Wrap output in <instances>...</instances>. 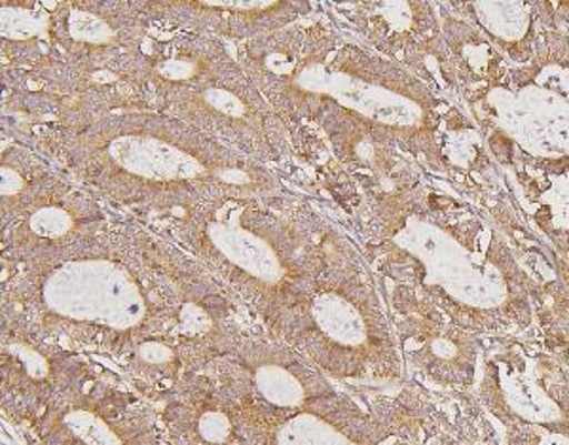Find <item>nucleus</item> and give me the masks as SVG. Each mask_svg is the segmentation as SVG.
I'll list each match as a JSON object with an SVG mask.
<instances>
[{"instance_id":"13","label":"nucleus","mask_w":569,"mask_h":445,"mask_svg":"<svg viewBox=\"0 0 569 445\" xmlns=\"http://www.w3.org/2000/svg\"><path fill=\"white\" fill-rule=\"evenodd\" d=\"M211 326H213V321H211L208 311L203 310L201 305L188 302V304L181 305V310L177 313V328H179L182 336H206V334H209Z\"/></svg>"},{"instance_id":"3","label":"nucleus","mask_w":569,"mask_h":445,"mask_svg":"<svg viewBox=\"0 0 569 445\" xmlns=\"http://www.w3.org/2000/svg\"><path fill=\"white\" fill-rule=\"evenodd\" d=\"M203 241L217 262L254 289L278 291L291 281V265L284 260L283 251L232 216L211 220Z\"/></svg>"},{"instance_id":"15","label":"nucleus","mask_w":569,"mask_h":445,"mask_svg":"<svg viewBox=\"0 0 569 445\" xmlns=\"http://www.w3.org/2000/svg\"><path fill=\"white\" fill-rule=\"evenodd\" d=\"M23 190V179L12 169H2V194L4 198H13Z\"/></svg>"},{"instance_id":"14","label":"nucleus","mask_w":569,"mask_h":445,"mask_svg":"<svg viewBox=\"0 0 569 445\" xmlns=\"http://www.w3.org/2000/svg\"><path fill=\"white\" fill-rule=\"evenodd\" d=\"M200 7L228 10V12L254 13L268 12V10L281 7V4L279 2H200Z\"/></svg>"},{"instance_id":"6","label":"nucleus","mask_w":569,"mask_h":445,"mask_svg":"<svg viewBox=\"0 0 569 445\" xmlns=\"http://www.w3.org/2000/svg\"><path fill=\"white\" fill-rule=\"evenodd\" d=\"M249 372L252 388L260 401L289 415L302 412L313 396L305 375L273 356L252 362Z\"/></svg>"},{"instance_id":"8","label":"nucleus","mask_w":569,"mask_h":445,"mask_svg":"<svg viewBox=\"0 0 569 445\" xmlns=\"http://www.w3.org/2000/svg\"><path fill=\"white\" fill-rule=\"evenodd\" d=\"M29 232L42 243H59L67 240L74 230V219L61 205H44L37 209L27 220Z\"/></svg>"},{"instance_id":"4","label":"nucleus","mask_w":569,"mask_h":445,"mask_svg":"<svg viewBox=\"0 0 569 445\" xmlns=\"http://www.w3.org/2000/svg\"><path fill=\"white\" fill-rule=\"evenodd\" d=\"M107 158L126 173L141 176L144 181H196L203 176L222 179V173L232 165H213L211 160L182 152L177 144L152 141L144 130L117 133L104 146Z\"/></svg>"},{"instance_id":"12","label":"nucleus","mask_w":569,"mask_h":445,"mask_svg":"<svg viewBox=\"0 0 569 445\" xmlns=\"http://www.w3.org/2000/svg\"><path fill=\"white\" fill-rule=\"evenodd\" d=\"M198 72H200V63L194 58H187V55L163 59L154 67L156 78H160L168 84H187L198 77Z\"/></svg>"},{"instance_id":"5","label":"nucleus","mask_w":569,"mask_h":445,"mask_svg":"<svg viewBox=\"0 0 569 445\" xmlns=\"http://www.w3.org/2000/svg\"><path fill=\"white\" fill-rule=\"evenodd\" d=\"M306 311L310 315L311 330L343 355H367L375 347L372 313L351 294L338 289L316 292L308 300Z\"/></svg>"},{"instance_id":"11","label":"nucleus","mask_w":569,"mask_h":445,"mask_svg":"<svg viewBox=\"0 0 569 445\" xmlns=\"http://www.w3.org/2000/svg\"><path fill=\"white\" fill-rule=\"evenodd\" d=\"M136 361L141 368L168 370L176 366L177 353L163 340H147L136 347Z\"/></svg>"},{"instance_id":"7","label":"nucleus","mask_w":569,"mask_h":445,"mask_svg":"<svg viewBox=\"0 0 569 445\" xmlns=\"http://www.w3.org/2000/svg\"><path fill=\"white\" fill-rule=\"evenodd\" d=\"M46 445H136L90 412L67 413Z\"/></svg>"},{"instance_id":"1","label":"nucleus","mask_w":569,"mask_h":445,"mask_svg":"<svg viewBox=\"0 0 569 445\" xmlns=\"http://www.w3.org/2000/svg\"><path fill=\"white\" fill-rule=\"evenodd\" d=\"M305 98H325L367 122L402 135L423 133L431 120V95L416 80L388 74V65L356 67L308 61L291 77Z\"/></svg>"},{"instance_id":"10","label":"nucleus","mask_w":569,"mask_h":445,"mask_svg":"<svg viewBox=\"0 0 569 445\" xmlns=\"http://www.w3.org/2000/svg\"><path fill=\"white\" fill-rule=\"evenodd\" d=\"M200 99L209 112H217L222 118L241 120L249 114V104L227 88H206L201 91Z\"/></svg>"},{"instance_id":"2","label":"nucleus","mask_w":569,"mask_h":445,"mask_svg":"<svg viewBox=\"0 0 569 445\" xmlns=\"http://www.w3.org/2000/svg\"><path fill=\"white\" fill-rule=\"evenodd\" d=\"M50 315L67 323L98 326L117 334L139 328L149 315L147 296L130 270L110 260L58 265L42 284Z\"/></svg>"},{"instance_id":"9","label":"nucleus","mask_w":569,"mask_h":445,"mask_svg":"<svg viewBox=\"0 0 569 445\" xmlns=\"http://www.w3.org/2000/svg\"><path fill=\"white\" fill-rule=\"evenodd\" d=\"M67 33L72 40L82 44H109L114 40V27L109 21L99 18V13L84 10V8H71L66 20Z\"/></svg>"}]
</instances>
